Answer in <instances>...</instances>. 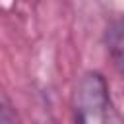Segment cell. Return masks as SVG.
Returning a JSON list of instances; mask_svg holds the SVG:
<instances>
[{"label": "cell", "mask_w": 124, "mask_h": 124, "mask_svg": "<svg viewBox=\"0 0 124 124\" xmlns=\"http://www.w3.org/2000/svg\"><path fill=\"white\" fill-rule=\"evenodd\" d=\"M110 97L101 74H85L76 89V124H108Z\"/></svg>", "instance_id": "6da1fadb"}, {"label": "cell", "mask_w": 124, "mask_h": 124, "mask_svg": "<svg viewBox=\"0 0 124 124\" xmlns=\"http://www.w3.org/2000/svg\"><path fill=\"white\" fill-rule=\"evenodd\" d=\"M107 48L114 68L124 76V17L114 19L107 29Z\"/></svg>", "instance_id": "7a4b0ae2"}]
</instances>
